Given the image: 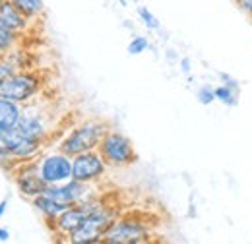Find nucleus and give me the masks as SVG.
<instances>
[{
  "label": "nucleus",
  "instance_id": "1",
  "mask_svg": "<svg viewBox=\"0 0 252 244\" xmlns=\"http://www.w3.org/2000/svg\"><path fill=\"white\" fill-rule=\"evenodd\" d=\"M156 223L142 212H123L103 237L105 244H146L156 237Z\"/></svg>",
  "mask_w": 252,
  "mask_h": 244
},
{
  "label": "nucleus",
  "instance_id": "2",
  "mask_svg": "<svg viewBox=\"0 0 252 244\" xmlns=\"http://www.w3.org/2000/svg\"><path fill=\"white\" fill-rule=\"evenodd\" d=\"M111 124L103 119H86V121H80L78 124H72L66 134L59 140L57 148L61 152L68 153L70 157L78 155V153L84 152H92L97 150L103 136L109 132Z\"/></svg>",
  "mask_w": 252,
  "mask_h": 244
},
{
  "label": "nucleus",
  "instance_id": "3",
  "mask_svg": "<svg viewBox=\"0 0 252 244\" xmlns=\"http://www.w3.org/2000/svg\"><path fill=\"white\" fill-rule=\"evenodd\" d=\"M123 214L119 204H113L107 200V196L103 194L99 206L90 214V217L84 221V225L68 239V243L72 244H99L103 243L105 233L109 231V227L115 223V219Z\"/></svg>",
  "mask_w": 252,
  "mask_h": 244
},
{
  "label": "nucleus",
  "instance_id": "4",
  "mask_svg": "<svg viewBox=\"0 0 252 244\" xmlns=\"http://www.w3.org/2000/svg\"><path fill=\"white\" fill-rule=\"evenodd\" d=\"M45 86H47V76L41 70H37V68L18 70L2 86L0 97H6L20 105H28L43 93Z\"/></svg>",
  "mask_w": 252,
  "mask_h": 244
},
{
  "label": "nucleus",
  "instance_id": "5",
  "mask_svg": "<svg viewBox=\"0 0 252 244\" xmlns=\"http://www.w3.org/2000/svg\"><path fill=\"white\" fill-rule=\"evenodd\" d=\"M97 152L103 155L109 169H128V167L136 165L140 159L132 140L115 128H109V132L103 136Z\"/></svg>",
  "mask_w": 252,
  "mask_h": 244
},
{
  "label": "nucleus",
  "instance_id": "6",
  "mask_svg": "<svg viewBox=\"0 0 252 244\" xmlns=\"http://www.w3.org/2000/svg\"><path fill=\"white\" fill-rule=\"evenodd\" d=\"M101 198H103V194L94 198V200L84 202V204H76V206L66 208L63 214L55 219V223L49 227V229L53 231V235L57 237V241H66V243H68V239L84 225V221H86V219L90 217V214L99 206Z\"/></svg>",
  "mask_w": 252,
  "mask_h": 244
},
{
  "label": "nucleus",
  "instance_id": "7",
  "mask_svg": "<svg viewBox=\"0 0 252 244\" xmlns=\"http://www.w3.org/2000/svg\"><path fill=\"white\" fill-rule=\"evenodd\" d=\"M16 130L22 136H28L33 140H41L45 144H49L51 134H53V124L49 121V113L45 109H39L37 99L24 105L22 117L16 124Z\"/></svg>",
  "mask_w": 252,
  "mask_h": 244
},
{
  "label": "nucleus",
  "instance_id": "8",
  "mask_svg": "<svg viewBox=\"0 0 252 244\" xmlns=\"http://www.w3.org/2000/svg\"><path fill=\"white\" fill-rule=\"evenodd\" d=\"M39 175L47 186L63 184L72 179V157L68 153L57 150L43 152L37 157Z\"/></svg>",
  "mask_w": 252,
  "mask_h": 244
},
{
  "label": "nucleus",
  "instance_id": "9",
  "mask_svg": "<svg viewBox=\"0 0 252 244\" xmlns=\"http://www.w3.org/2000/svg\"><path fill=\"white\" fill-rule=\"evenodd\" d=\"M109 165L105 163L103 155L92 150V152L78 153L72 157V179L86 184H99L107 177Z\"/></svg>",
  "mask_w": 252,
  "mask_h": 244
},
{
  "label": "nucleus",
  "instance_id": "10",
  "mask_svg": "<svg viewBox=\"0 0 252 244\" xmlns=\"http://www.w3.org/2000/svg\"><path fill=\"white\" fill-rule=\"evenodd\" d=\"M12 175H14V183L18 186L20 194L26 196L28 200H33V198L41 196V194L45 192V188H47L45 181H43L41 175H39L37 159L16 165V167L12 169Z\"/></svg>",
  "mask_w": 252,
  "mask_h": 244
},
{
  "label": "nucleus",
  "instance_id": "11",
  "mask_svg": "<svg viewBox=\"0 0 252 244\" xmlns=\"http://www.w3.org/2000/svg\"><path fill=\"white\" fill-rule=\"evenodd\" d=\"M35 22H32L28 16H24L12 0H6L0 4V28L8 31H14L18 35H28L32 31V26Z\"/></svg>",
  "mask_w": 252,
  "mask_h": 244
},
{
  "label": "nucleus",
  "instance_id": "12",
  "mask_svg": "<svg viewBox=\"0 0 252 244\" xmlns=\"http://www.w3.org/2000/svg\"><path fill=\"white\" fill-rule=\"evenodd\" d=\"M32 204H33V208L41 214V217L45 219L47 227H51V225L55 223V219H57V217L66 210V206H64V204L57 202L55 198H51V196H49V194H45V192H43L41 196L33 198ZM68 208H70V206H68Z\"/></svg>",
  "mask_w": 252,
  "mask_h": 244
},
{
  "label": "nucleus",
  "instance_id": "13",
  "mask_svg": "<svg viewBox=\"0 0 252 244\" xmlns=\"http://www.w3.org/2000/svg\"><path fill=\"white\" fill-rule=\"evenodd\" d=\"M22 111H24V105L10 101L6 97H0V130L16 128V124L22 117Z\"/></svg>",
  "mask_w": 252,
  "mask_h": 244
},
{
  "label": "nucleus",
  "instance_id": "14",
  "mask_svg": "<svg viewBox=\"0 0 252 244\" xmlns=\"http://www.w3.org/2000/svg\"><path fill=\"white\" fill-rule=\"evenodd\" d=\"M4 61L10 62V64L16 68V72H18V70H30V68H35V55H33L32 51L24 49L22 45L14 47V49L4 57Z\"/></svg>",
  "mask_w": 252,
  "mask_h": 244
},
{
  "label": "nucleus",
  "instance_id": "15",
  "mask_svg": "<svg viewBox=\"0 0 252 244\" xmlns=\"http://www.w3.org/2000/svg\"><path fill=\"white\" fill-rule=\"evenodd\" d=\"M14 6L24 14L28 16L32 22H37L43 18L45 14V2L43 0H12Z\"/></svg>",
  "mask_w": 252,
  "mask_h": 244
},
{
  "label": "nucleus",
  "instance_id": "16",
  "mask_svg": "<svg viewBox=\"0 0 252 244\" xmlns=\"http://www.w3.org/2000/svg\"><path fill=\"white\" fill-rule=\"evenodd\" d=\"M239 88H233L229 84H218L216 86V101L225 107H235L239 103Z\"/></svg>",
  "mask_w": 252,
  "mask_h": 244
},
{
  "label": "nucleus",
  "instance_id": "17",
  "mask_svg": "<svg viewBox=\"0 0 252 244\" xmlns=\"http://www.w3.org/2000/svg\"><path fill=\"white\" fill-rule=\"evenodd\" d=\"M22 39L24 35H18L14 31H8L4 28H0V59H4L14 47L22 45Z\"/></svg>",
  "mask_w": 252,
  "mask_h": 244
},
{
  "label": "nucleus",
  "instance_id": "18",
  "mask_svg": "<svg viewBox=\"0 0 252 244\" xmlns=\"http://www.w3.org/2000/svg\"><path fill=\"white\" fill-rule=\"evenodd\" d=\"M148 47H150V41L146 39V37H142V35H134L132 39H130V43H128V55H132V57H136V55H142V53H146L148 51Z\"/></svg>",
  "mask_w": 252,
  "mask_h": 244
},
{
  "label": "nucleus",
  "instance_id": "19",
  "mask_svg": "<svg viewBox=\"0 0 252 244\" xmlns=\"http://www.w3.org/2000/svg\"><path fill=\"white\" fill-rule=\"evenodd\" d=\"M138 16H140V20H142V24L148 28V30H152V31H158L159 28H161V22H159L158 18L146 8V6H140L138 8Z\"/></svg>",
  "mask_w": 252,
  "mask_h": 244
},
{
  "label": "nucleus",
  "instance_id": "20",
  "mask_svg": "<svg viewBox=\"0 0 252 244\" xmlns=\"http://www.w3.org/2000/svg\"><path fill=\"white\" fill-rule=\"evenodd\" d=\"M196 99H198V103L204 105V107L216 103V86H202V88L196 92Z\"/></svg>",
  "mask_w": 252,
  "mask_h": 244
},
{
  "label": "nucleus",
  "instance_id": "21",
  "mask_svg": "<svg viewBox=\"0 0 252 244\" xmlns=\"http://www.w3.org/2000/svg\"><path fill=\"white\" fill-rule=\"evenodd\" d=\"M14 72H16V68H14L10 62L4 61V59H0V90H2V86L6 84V80H8Z\"/></svg>",
  "mask_w": 252,
  "mask_h": 244
},
{
  "label": "nucleus",
  "instance_id": "22",
  "mask_svg": "<svg viewBox=\"0 0 252 244\" xmlns=\"http://www.w3.org/2000/svg\"><path fill=\"white\" fill-rule=\"evenodd\" d=\"M237 2V6L249 16V18H252V0H235Z\"/></svg>",
  "mask_w": 252,
  "mask_h": 244
},
{
  "label": "nucleus",
  "instance_id": "23",
  "mask_svg": "<svg viewBox=\"0 0 252 244\" xmlns=\"http://www.w3.org/2000/svg\"><path fill=\"white\" fill-rule=\"evenodd\" d=\"M179 64H181V72H183V74H187V76H189L190 72H192V61H190L189 57L181 59V61H179Z\"/></svg>",
  "mask_w": 252,
  "mask_h": 244
},
{
  "label": "nucleus",
  "instance_id": "24",
  "mask_svg": "<svg viewBox=\"0 0 252 244\" xmlns=\"http://www.w3.org/2000/svg\"><path fill=\"white\" fill-rule=\"evenodd\" d=\"M220 78H221V82H223V84H229V86H233V88H239V90H241V84H239L233 76H229V74H220Z\"/></svg>",
  "mask_w": 252,
  "mask_h": 244
},
{
  "label": "nucleus",
  "instance_id": "25",
  "mask_svg": "<svg viewBox=\"0 0 252 244\" xmlns=\"http://www.w3.org/2000/svg\"><path fill=\"white\" fill-rule=\"evenodd\" d=\"M8 241H10V231L0 227V243H8Z\"/></svg>",
  "mask_w": 252,
  "mask_h": 244
},
{
  "label": "nucleus",
  "instance_id": "26",
  "mask_svg": "<svg viewBox=\"0 0 252 244\" xmlns=\"http://www.w3.org/2000/svg\"><path fill=\"white\" fill-rule=\"evenodd\" d=\"M6 210H8V200H2L0 202V221H2V217L6 214Z\"/></svg>",
  "mask_w": 252,
  "mask_h": 244
},
{
  "label": "nucleus",
  "instance_id": "27",
  "mask_svg": "<svg viewBox=\"0 0 252 244\" xmlns=\"http://www.w3.org/2000/svg\"><path fill=\"white\" fill-rule=\"evenodd\" d=\"M2 2H6V0H0V4H2Z\"/></svg>",
  "mask_w": 252,
  "mask_h": 244
}]
</instances>
